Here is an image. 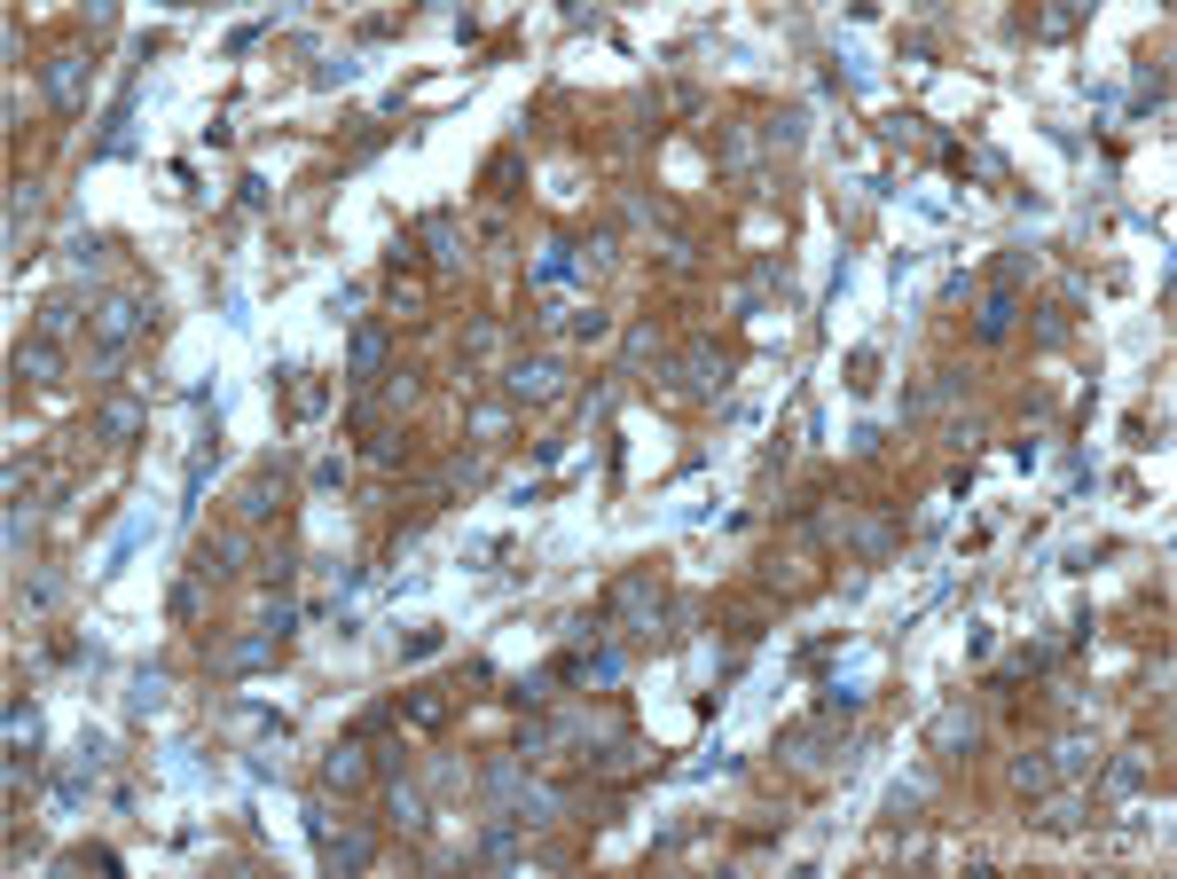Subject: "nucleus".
Instances as JSON below:
<instances>
[{
    "label": "nucleus",
    "mask_w": 1177,
    "mask_h": 879,
    "mask_svg": "<svg viewBox=\"0 0 1177 879\" xmlns=\"http://www.w3.org/2000/svg\"><path fill=\"white\" fill-rule=\"evenodd\" d=\"M55 597H63V581H55V573H40V581H24V604H32V612H48Z\"/></svg>",
    "instance_id": "nucleus-38"
},
{
    "label": "nucleus",
    "mask_w": 1177,
    "mask_h": 879,
    "mask_svg": "<svg viewBox=\"0 0 1177 879\" xmlns=\"http://www.w3.org/2000/svg\"><path fill=\"white\" fill-rule=\"evenodd\" d=\"M165 699H173V675H165V668H142L134 691H126V707H134V715H165Z\"/></svg>",
    "instance_id": "nucleus-19"
},
{
    "label": "nucleus",
    "mask_w": 1177,
    "mask_h": 879,
    "mask_svg": "<svg viewBox=\"0 0 1177 879\" xmlns=\"http://www.w3.org/2000/svg\"><path fill=\"white\" fill-rule=\"evenodd\" d=\"M503 393H510L518 409L558 401V393H566V362H558V354H518V362L503 370Z\"/></svg>",
    "instance_id": "nucleus-3"
},
{
    "label": "nucleus",
    "mask_w": 1177,
    "mask_h": 879,
    "mask_svg": "<svg viewBox=\"0 0 1177 879\" xmlns=\"http://www.w3.org/2000/svg\"><path fill=\"white\" fill-rule=\"evenodd\" d=\"M1036 825H1044V833H1075V825H1083V802H1075V794H1060V802H1044V817H1036Z\"/></svg>",
    "instance_id": "nucleus-29"
},
{
    "label": "nucleus",
    "mask_w": 1177,
    "mask_h": 879,
    "mask_svg": "<svg viewBox=\"0 0 1177 879\" xmlns=\"http://www.w3.org/2000/svg\"><path fill=\"white\" fill-rule=\"evenodd\" d=\"M370 864H378V833H370V825H338V833H322V871L353 879V871H370Z\"/></svg>",
    "instance_id": "nucleus-4"
},
{
    "label": "nucleus",
    "mask_w": 1177,
    "mask_h": 879,
    "mask_svg": "<svg viewBox=\"0 0 1177 879\" xmlns=\"http://www.w3.org/2000/svg\"><path fill=\"white\" fill-rule=\"evenodd\" d=\"M9 746H17V754H32V746H40V707H24V699L9 707Z\"/></svg>",
    "instance_id": "nucleus-27"
},
{
    "label": "nucleus",
    "mask_w": 1177,
    "mask_h": 879,
    "mask_svg": "<svg viewBox=\"0 0 1177 879\" xmlns=\"http://www.w3.org/2000/svg\"><path fill=\"white\" fill-rule=\"evenodd\" d=\"M142 322H149V307H142L134 291H103L95 307H86V338L111 345V354H126V345L142 338Z\"/></svg>",
    "instance_id": "nucleus-2"
},
{
    "label": "nucleus",
    "mask_w": 1177,
    "mask_h": 879,
    "mask_svg": "<svg viewBox=\"0 0 1177 879\" xmlns=\"http://www.w3.org/2000/svg\"><path fill=\"white\" fill-rule=\"evenodd\" d=\"M409 723H416V731H440V723H447V699H440V691H416V699H409Z\"/></svg>",
    "instance_id": "nucleus-31"
},
{
    "label": "nucleus",
    "mask_w": 1177,
    "mask_h": 879,
    "mask_svg": "<svg viewBox=\"0 0 1177 879\" xmlns=\"http://www.w3.org/2000/svg\"><path fill=\"white\" fill-rule=\"evenodd\" d=\"M40 213H48V189H40V182H17V189H9V251H17V259H24V228H32Z\"/></svg>",
    "instance_id": "nucleus-15"
},
{
    "label": "nucleus",
    "mask_w": 1177,
    "mask_h": 879,
    "mask_svg": "<svg viewBox=\"0 0 1177 879\" xmlns=\"http://www.w3.org/2000/svg\"><path fill=\"white\" fill-rule=\"evenodd\" d=\"M479 785H487V794H495V802H510V794H518V785H526V754H495Z\"/></svg>",
    "instance_id": "nucleus-21"
},
{
    "label": "nucleus",
    "mask_w": 1177,
    "mask_h": 879,
    "mask_svg": "<svg viewBox=\"0 0 1177 879\" xmlns=\"http://www.w3.org/2000/svg\"><path fill=\"white\" fill-rule=\"evenodd\" d=\"M848 385H856V393L879 385V354H871V345H864V354H848Z\"/></svg>",
    "instance_id": "nucleus-35"
},
{
    "label": "nucleus",
    "mask_w": 1177,
    "mask_h": 879,
    "mask_svg": "<svg viewBox=\"0 0 1177 879\" xmlns=\"http://www.w3.org/2000/svg\"><path fill=\"white\" fill-rule=\"evenodd\" d=\"M746 165H754V134L731 126V134H722V173H746Z\"/></svg>",
    "instance_id": "nucleus-30"
},
{
    "label": "nucleus",
    "mask_w": 1177,
    "mask_h": 879,
    "mask_svg": "<svg viewBox=\"0 0 1177 879\" xmlns=\"http://www.w3.org/2000/svg\"><path fill=\"white\" fill-rule=\"evenodd\" d=\"M103 762H111V738L86 731V738H79V769H103Z\"/></svg>",
    "instance_id": "nucleus-39"
},
{
    "label": "nucleus",
    "mask_w": 1177,
    "mask_h": 879,
    "mask_svg": "<svg viewBox=\"0 0 1177 879\" xmlns=\"http://www.w3.org/2000/svg\"><path fill=\"white\" fill-rule=\"evenodd\" d=\"M9 378H24V385H55V378H63V345H55V338H24L17 354H9Z\"/></svg>",
    "instance_id": "nucleus-11"
},
{
    "label": "nucleus",
    "mask_w": 1177,
    "mask_h": 879,
    "mask_svg": "<svg viewBox=\"0 0 1177 879\" xmlns=\"http://www.w3.org/2000/svg\"><path fill=\"white\" fill-rule=\"evenodd\" d=\"M276 644H283V637H267V629L228 637V644H213V675H251V668H267V660H276Z\"/></svg>",
    "instance_id": "nucleus-9"
},
{
    "label": "nucleus",
    "mask_w": 1177,
    "mask_h": 879,
    "mask_svg": "<svg viewBox=\"0 0 1177 879\" xmlns=\"http://www.w3.org/2000/svg\"><path fill=\"white\" fill-rule=\"evenodd\" d=\"M801 126H808V118H801V111H785V118H770V126H762V142H770V149H801Z\"/></svg>",
    "instance_id": "nucleus-32"
},
{
    "label": "nucleus",
    "mask_w": 1177,
    "mask_h": 879,
    "mask_svg": "<svg viewBox=\"0 0 1177 879\" xmlns=\"http://www.w3.org/2000/svg\"><path fill=\"white\" fill-rule=\"evenodd\" d=\"M40 86H48V111H63V118H71V111L86 103V55H79V48L48 55V63H40Z\"/></svg>",
    "instance_id": "nucleus-5"
},
{
    "label": "nucleus",
    "mask_w": 1177,
    "mask_h": 879,
    "mask_svg": "<svg viewBox=\"0 0 1177 879\" xmlns=\"http://www.w3.org/2000/svg\"><path fill=\"white\" fill-rule=\"evenodd\" d=\"M385 362H393L385 322H361V330H353V345H345V378H353V385H378V378H385Z\"/></svg>",
    "instance_id": "nucleus-8"
},
{
    "label": "nucleus",
    "mask_w": 1177,
    "mask_h": 879,
    "mask_svg": "<svg viewBox=\"0 0 1177 879\" xmlns=\"http://www.w3.org/2000/svg\"><path fill=\"white\" fill-rule=\"evenodd\" d=\"M424 244H432V259H440V268H456V213H424Z\"/></svg>",
    "instance_id": "nucleus-22"
},
{
    "label": "nucleus",
    "mask_w": 1177,
    "mask_h": 879,
    "mask_svg": "<svg viewBox=\"0 0 1177 879\" xmlns=\"http://www.w3.org/2000/svg\"><path fill=\"white\" fill-rule=\"evenodd\" d=\"M1013 322H1021V291H989L981 314H973V338H981V345H1005Z\"/></svg>",
    "instance_id": "nucleus-13"
},
{
    "label": "nucleus",
    "mask_w": 1177,
    "mask_h": 879,
    "mask_svg": "<svg viewBox=\"0 0 1177 879\" xmlns=\"http://www.w3.org/2000/svg\"><path fill=\"white\" fill-rule=\"evenodd\" d=\"M401 652H409V660H424V652H440V629H432V621H424V629H409V637H401Z\"/></svg>",
    "instance_id": "nucleus-40"
},
{
    "label": "nucleus",
    "mask_w": 1177,
    "mask_h": 879,
    "mask_svg": "<svg viewBox=\"0 0 1177 879\" xmlns=\"http://www.w3.org/2000/svg\"><path fill=\"white\" fill-rule=\"evenodd\" d=\"M722 385V354H714V345H691V354H683V393H714Z\"/></svg>",
    "instance_id": "nucleus-20"
},
{
    "label": "nucleus",
    "mask_w": 1177,
    "mask_h": 879,
    "mask_svg": "<svg viewBox=\"0 0 1177 879\" xmlns=\"http://www.w3.org/2000/svg\"><path fill=\"white\" fill-rule=\"evenodd\" d=\"M244 558H251V535H244V526H228V535H213V542L197 550V573H205V581H228V573H244Z\"/></svg>",
    "instance_id": "nucleus-12"
},
{
    "label": "nucleus",
    "mask_w": 1177,
    "mask_h": 879,
    "mask_svg": "<svg viewBox=\"0 0 1177 879\" xmlns=\"http://www.w3.org/2000/svg\"><path fill=\"white\" fill-rule=\"evenodd\" d=\"M1138 785H1146V746H1130V754L1107 769V794H1138Z\"/></svg>",
    "instance_id": "nucleus-26"
},
{
    "label": "nucleus",
    "mask_w": 1177,
    "mask_h": 879,
    "mask_svg": "<svg viewBox=\"0 0 1177 879\" xmlns=\"http://www.w3.org/2000/svg\"><path fill=\"white\" fill-rule=\"evenodd\" d=\"M276 503H283V479H276V472H251V479L236 487V510H244V526L276 518Z\"/></svg>",
    "instance_id": "nucleus-17"
},
{
    "label": "nucleus",
    "mask_w": 1177,
    "mask_h": 879,
    "mask_svg": "<svg viewBox=\"0 0 1177 879\" xmlns=\"http://www.w3.org/2000/svg\"><path fill=\"white\" fill-rule=\"evenodd\" d=\"M307 833L322 840V833H338V817H330V785H322V794H307Z\"/></svg>",
    "instance_id": "nucleus-36"
},
{
    "label": "nucleus",
    "mask_w": 1177,
    "mask_h": 879,
    "mask_svg": "<svg viewBox=\"0 0 1177 879\" xmlns=\"http://www.w3.org/2000/svg\"><path fill=\"white\" fill-rule=\"evenodd\" d=\"M840 535H848V550H856L864 566H879V558L895 550V526H887V518H848Z\"/></svg>",
    "instance_id": "nucleus-18"
},
{
    "label": "nucleus",
    "mask_w": 1177,
    "mask_h": 879,
    "mask_svg": "<svg viewBox=\"0 0 1177 879\" xmlns=\"http://www.w3.org/2000/svg\"><path fill=\"white\" fill-rule=\"evenodd\" d=\"M777 754H785L793 769H833V738H825V723H785V731H777Z\"/></svg>",
    "instance_id": "nucleus-10"
},
{
    "label": "nucleus",
    "mask_w": 1177,
    "mask_h": 879,
    "mask_svg": "<svg viewBox=\"0 0 1177 879\" xmlns=\"http://www.w3.org/2000/svg\"><path fill=\"white\" fill-rule=\"evenodd\" d=\"M973 746H981V715H973V707L935 715V754H973Z\"/></svg>",
    "instance_id": "nucleus-16"
},
{
    "label": "nucleus",
    "mask_w": 1177,
    "mask_h": 879,
    "mask_svg": "<svg viewBox=\"0 0 1177 879\" xmlns=\"http://www.w3.org/2000/svg\"><path fill=\"white\" fill-rule=\"evenodd\" d=\"M291 573H299V558H291V550H276V558H267V581H276V589H291Z\"/></svg>",
    "instance_id": "nucleus-43"
},
{
    "label": "nucleus",
    "mask_w": 1177,
    "mask_h": 879,
    "mask_svg": "<svg viewBox=\"0 0 1177 879\" xmlns=\"http://www.w3.org/2000/svg\"><path fill=\"white\" fill-rule=\"evenodd\" d=\"M472 432H479V448H495V439H503V409H479Z\"/></svg>",
    "instance_id": "nucleus-41"
},
{
    "label": "nucleus",
    "mask_w": 1177,
    "mask_h": 879,
    "mask_svg": "<svg viewBox=\"0 0 1177 879\" xmlns=\"http://www.w3.org/2000/svg\"><path fill=\"white\" fill-rule=\"evenodd\" d=\"M1029 268H1036L1029 251H1005V259H998V291H1021V276H1029Z\"/></svg>",
    "instance_id": "nucleus-37"
},
{
    "label": "nucleus",
    "mask_w": 1177,
    "mask_h": 879,
    "mask_svg": "<svg viewBox=\"0 0 1177 879\" xmlns=\"http://www.w3.org/2000/svg\"><path fill=\"white\" fill-rule=\"evenodd\" d=\"M71 330H79V307H71L63 291H55V299H40V330H32V338H71Z\"/></svg>",
    "instance_id": "nucleus-23"
},
{
    "label": "nucleus",
    "mask_w": 1177,
    "mask_h": 879,
    "mask_svg": "<svg viewBox=\"0 0 1177 879\" xmlns=\"http://www.w3.org/2000/svg\"><path fill=\"white\" fill-rule=\"evenodd\" d=\"M1052 754H1060V762H1052V777H1083V769L1099 762V746H1092V738H1060Z\"/></svg>",
    "instance_id": "nucleus-24"
},
{
    "label": "nucleus",
    "mask_w": 1177,
    "mask_h": 879,
    "mask_svg": "<svg viewBox=\"0 0 1177 879\" xmlns=\"http://www.w3.org/2000/svg\"><path fill=\"white\" fill-rule=\"evenodd\" d=\"M370 777H378V754L361 746V738H345V746L322 754V785H330V794H361Z\"/></svg>",
    "instance_id": "nucleus-7"
},
{
    "label": "nucleus",
    "mask_w": 1177,
    "mask_h": 879,
    "mask_svg": "<svg viewBox=\"0 0 1177 879\" xmlns=\"http://www.w3.org/2000/svg\"><path fill=\"white\" fill-rule=\"evenodd\" d=\"M919 802H927V785H919V777H911V785H895V794H887V817H895V825H902V817H911V809H919Z\"/></svg>",
    "instance_id": "nucleus-34"
},
{
    "label": "nucleus",
    "mask_w": 1177,
    "mask_h": 879,
    "mask_svg": "<svg viewBox=\"0 0 1177 879\" xmlns=\"http://www.w3.org/2000/svg\"><path fill=\"white\" fill-rule=\"evenodd\" d=\"M510 817H518V825H558V817H566V794H558V785H534V777H526L518 794H510Z\"/></svg>",
    "instance_id": "nucleus-14"
},
{
    "label": "nucleus",
    "mask_w": 1177,
    "mask_h": 879,
    "mask_svg": "<svg viewBox=\"0 0 1177 879\" xmlns=\"http://www.w3.org/2000/svg\"><path fill=\"white\" fill-rule=\"evenodd\" d=\"M197 604H205L197 581H180V589H173V621H197Z\"/></svg>",
    "instance_id": "nucleus-42"
},
{
    "label": "nucleus",
    "mask_w": 1177,
    "mask_h": 879,
    "mask_svg": "<svg viewBox=\"0 0 1177 879\" xmlns=\"http://www.w3.org/2000/svg\"><path fill=\"white\" fill-rule=\"evenodd\" d=\"M605 612H612V621H620V637H668L660 621H668V612H660V581L652 573H620L612 581V597H605Z\"/></svg>",
    "instance_id": "nucleus-1"
},
{
    "label": "nucleus",
    "mask_w": 1177,
    "mask_h": 879,
    "mask_svg": "<svg viewBox=\"0 0 1177 879\" xmlns=\"http://www.w3.org/2000/svg\"><path fill=\"white\" fill-rule=\"evenodd\" d=\"M1013 785H1021V794H1052V762H1044V754H1021V762H1013Z\"/></svg>",
    "instance_id": "nucleus-28"
},
{
    "label": "nucleus",
    "mask_w": 1177,
    "mask_h": 879,
    "mask_svg": "<svg viewBox=\"0 0 1177 879\" xmlns=\"http://www.w3.org/2000/svg\"><path fill=\"white\" fill-rule=\"evenodd\" d=\"M55 864H63V871H79V864H95V871H118V848H63Z\"/></svg>",
    "instance_id": "nucleus-33"
},
{
    "label": "nucleus",
    "mask_w": 1177,
    "mask_h": 879,
    "mask_svg": "<svg viewBox=\"0 0 1177 879\" xmlns=\"http://www.w3.org/2000/svg\"><path fill=\"white\" fill-rule=\"evenodd\" d=\"M385 817H393V825H401V833H416V825H424V802H416V794H409V785H401V777H393V785H385Z\"/></svg>",
    "instance_id": "nucleus-25"
},
{
    "label": "nucleus",
    "mask_w": 1177,
    "mask_h": 879,
    "mask_svg": "<svg viewBox=\"0 0 1177 879\" xmlns=\"http://www.w3.org/2000/svg\"><path fill=\"white\" fill-rule=\"evenodd\" d=\"M142 432H149V401H134V393H111V401L95 409V439H103V448H134Z\"/></svg>",
    "instance_id": "nucleus-6"
}]
</instances>
